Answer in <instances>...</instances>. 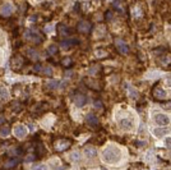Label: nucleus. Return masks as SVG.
I'll use <instances>...</instances> for the list:
<instances>
[{
	"instance_id": "f8f14e48",
	"label": "nucleus",
	"mask_w": 171,
	"mask_h": 170,
	"mask_svg": "<svg viewBox=\"0 0 171 170\" xmlns=\"http://www.w3.org/2000/svg\"><path fill=\"white\" fill-rule=\"evenodd\" d=\"M14 134H15V137H18V138L26 137V134H27L26 127H24V125H17V127L14 128Z\"/></svg>"
},
{
	"instance_id": "4be33fe9",
	"label": "nucleus",
	"mask_w": 171,
	"mask_h": 170,
	"mask_svg": "<svg viewBox=\"0 0 171 170\" xmlns=\"http://www.w3.org/2000/svg\"><path fill=\"white\" fill-rule=\"evenodd\" d=\"M59 84H60L59 81H50V82L47 83V87L51 88V90H55V88L59 87Z\"/></svg>"
},
{
	"instance_id": "bb28decb",
	"label": "nucleus",
	"mask_w": 171,
	"mask_h": 170,
	"mask_svg": "<svg viewBox=\"0 0 171 170\" xmlns=\"http://www.w3.org/2000/svg\"><path fill=\"white\" fill-rule=\"evenodd\" d=\"M96 55L98 58H105V56H107V53L105 50H96Z\"/></svg>"
},
{
	"instance_id": "e433bc0d",
	"label": "nucleus",
	"mask_w": 171,
	"mask_h": 170,
	"mask_svg": "<svg viewBox=\"0 0 171 170\" xmlns=\"http://www.w3.org/2000/svg\"><path fill=\"white\" fill-rule=\"evenodd\" d=\"M34 157L33 156H28V159H27V161H31V160H33Z\"/></svg>"
},
{
	"instance_id": "c756f323",
	"label": "nucleus",
	"mask_w": 171,
	"mask_h": 170,
	"mask_svg": "<svg viewBox=\"0 0 171 170\" xmlns=\"http://www.w3.org/2000/svg\"><path fill=\"white\" fill-rule=\"evenodd\" d=\"M32 170H47V168H46V165H37Z\"/></svg>"
},
{
	"instance_id": "2eb2a0df",
	"label": "nucleus",
	"mask_w": 171,
	"mask_h": 170,
	"mask_svg": "<svg viewBox=\"0 0 171 170\" xmlns=\"http://www.w3.org/2000/svg\"><path fill=\"white\" fill-rule=\"evenodd\" d=\"M169 132H170V129H167V128H156L153 130V133L156 137H162V136H165V134H167Z\"/></svg>"
},
{
	"instance_id": "7c9ffc66",
	"label": "nucleus",
	"mask_w": 171,
	"mask_h": 170,
	"mask_svg": "<svg viewBox=\"0 0 171 170\" xmlns=\"http://www.w3.org/2000/svg\"><path fill=\"white\" fill-rule=\"evenodd\" d=\"M33 71H34V72H41V71H42L41 64H36V65H34V67H33Z\"/></svg>"
},
{
	"instance_id": "412c9836",
	"label": "nucleus",
	"mask_w": 171,
	"mask_h": 170,
	"mask_svg": "<svg viewBox=\"0 0 171 170\" xmlns=\"http://www.w3.org/2000/svg\"><path fill=\"white\" fill-rule=\"evenodd\" d=\"M9 133H10V128L8 125H4L3 128L0 129V136H1V137H6Z\"/></svg>"
},
{
	"instance_id": "9d476101",
	"label": "nucleus",
	"mask_w": 171,
	"mask_h": 170,
	"mask_svg": "<svg viewBox=\"0 0 171 170\" xmlns=\"http://www.w3.org/2000/svg\"><path fill=\"white\" fill-rule=\"evenodd\" d=\"M152 95H153V97L157 99V100H164L166 97V92L162 90L161 87H154L153 91H152Z\"/></svg>"
},
{
	"instance_id": "2f4dec72",
	"label": "nucleus",
	"mask_w": 171,
	"mask_h": 170,
	"mask_svg": "<svg viewBox=\"0 0 171 170\" xmlns=\"http://www.w3.org/2000/svg\"><path fill=\"white\" fill-rule=\"evenodd\" d=\"M165 143H166V147L171 150V137H170V138H166V142H165Z\"/></svg>"
},
{
	"instance_id": "6e6552de",
	"label": "nucleus",
	"mask_w": 171,
	"mask_h": 170,
	"mask_svg": "<svg viewBox=\"0 0 171 170\" xmlns=\"http://www.w3.org/2000/svg\"><path fill=\"white\" fill-rule=\"evenodd\" d=\"M11 13H13V5L9 3L3 4L1 8H0V14L4 15V17H8V15H10Z\"/></svg>"
},
{
	"instance_id": "f3484780",
	"label": "nucleus",
	"mask_w": 171,
	"mask_h": 170,
	"mask_svg": "<svg viewBox=\"0 0 171 170\" xmlns=\"http://www.w3.org/2000/svg\"><path fill=\"white\" fill-rule=\"evenodd\" d=\"M131 120H129V119H121L120 120V127L124 129H130L131 128Z\"/></svg>"
},
{
	"instance_id": "a878e982",
	"label": "nucleus",
	"mask_w": 171,
	"mask_h": 170,
	"mask_svg": "<svg viewBox=\"0 0 171 170\" xmlns=\"http://www.w3.org/2000/svg\"><path fill=\"white\" fill-rule=\"evenodd\" d=\"M126 88H128V90H129V94H130L131 97H137V96H138V92L135 91L134 88H131L130 86H126Z\"/></svg>"
},
{
	"instance_id": "393cba45",
	"label": "nucleus",
	"mask_w": 171,
	"mask_h": 170,
	"mask_svg": "<svg viewBox=\"0 0 171 170\" xmlns=\"http://www.w3.org/2000/svg\"><path fill=\"white\" fill-rule=\"evenodd\" d=\"M17 163H18V160H17V159L9 160V161H8V163L5 164V168H13V166H14V165L17 164Z\"/></svg>"
},
{
	"instance_id": "72a5a7b5",
	"label": "nucleus",
	"mask_w": 171,
	"mask_h": 170,
	"mask_svg": "<svg viewBox=\"0 0 171 170\" xmlns=\"http://www.w3.org/2000/svg\"><path fill=\"white\" fill-rule=\"evenodd\" d=\"M101 106H102V102H101V101H96L95 102V107H97V109H100Z\"/></svg>"
},
{
	"instance_id": "c85d7f7f",
	"label": "nucleus",
	"mask_w": 171,
	"mask_h": 170,
	"mask_svg": "<svg viewBox=\"0 0 171 170\" xmlns=\"http://www.w3.org/2000/svg\"><path fill=\"white\" fill-rule=\"evenodd\" d=\"M63 65H64V67H69V65H72V59H70V58H65V59H63Z\"/></svg>"
},
{
	"instance_id": "b1692460",
	"label": "nucleus",
	"mask_w": 171,
	"mask_h": 170,
	"mask_svg": "<svg viewBox=\"0 0 171 170\" xmlns=\"http://www.w3.org/2000/svg\"><path fill=\"white\" fill-rule=\"evenodd\" d=\"M42 72H44V74H46V76H51L52 74V69H51V67H42Z\"/></svg>"
},
{
	"instance_id": "20e7f679",
	"label": "nucleus",
	"mask_w": 171,
	"mask_h": 170,
	"mask_svg": "<svg viewBox=\"0 0 171 170\" xmlns=\"http://www.w3.org/2000/svg\"><path fill=\"white\" fill-rule=\"evenodd\" d=\"M73 102L75 104V106L82 107L86 105V102H87V97H86V95L80 94V92H77V94L73 96Z\"/></svg>"
},
{
	"instance_id": "5701e85b",
	"label": "nucleus",
	"mask_w": 171,
	"mask_h": 170,
	"mask_svg": "<svg viewBox=\"0 0 171 170\" xmlns=\"http://www.w3.org/2000/svg\"><path fill=\"white\" fill-rule=\"evenodd\" d=\"M47 51H49L50 55H55V54L57 53V46H56V45H51V46H49Z\"/></svg>"
},
{
	"instance_id": "6ab92c4d",
	"label": "nucleus",
	"mask_w": 171,
	"mask_h": 170,
	"mask_svg": "<svg viewBox=\"0 0 171 170\" xmlns=\"http://www.w3.org/2000/svg\"><path fill=\"white\" fill-rule=\"evenodd\" d=\"M27 54H28V56H29L32 60H37V59H38V54H37L36 50L28 49V50H27Z\"/></svg>"
},
{
	"instance_id": "1a4fd4ad",
	"label": "nucleus",
	"mask_w": 171,
	"mask_h": 170,
	"mask_svg": "<svg viewBox=\"0 0 171 170\" xmlns=\"http://www.w3.org/2000/svg\"><path fill=\"white\" fill-rule=\"evenodd\" d=\"M154 120H156V123L158 125H167L170 123L169 117L165 114H157L156 117H154Z\"/></svg>"
},
{
	"instance_id": "dca6fc26",
	"label": "nucleus",
	"mask_w": 171,
	"mask_h": 170,
	"mask_svg": "<svg viewBox=\"0 0 171 170\" xmlns=\"http://www.w3.org/2000/svg\"><path fill=\"white\" fill-rule=\"evenodd\" d=\"M74 44H78V40H65V41H61V48H63V49H69Z\"/></svg>"
},
{
	"instance_id": "f03ea898",
	"label": "nucleus",
	"mask_w": 171,
	"mask_h": 170,
	"mask_svg": "<svg viewBox=\"0 0 171 170\" xmlns=\"http://www.w3.org/2000/svg\"><path fill=\"white\" fill-rule=\"evenodd\" d=\"M24 38L28 40L33 44H40L41 42V36L38 33H36L34 31H26L24 32Z\"/></svg>"
},
{
	"instance_id": "423d86ee",
	"label": "nucleus",
	"mask_w": 171,
	"mask_h": 170,
	"mask_svg": "<svg viewBox=\"0 0 171 170\" xmlns=\"http://www.w3.org/2000/svg\"><path fill=\"white\" fill-rule=\"evenodd\" d=\"M115 46H116V49L119 50V53H121V54H128V53H129V46L125 44V41L120 40V38H118V40L115 41Z\"/></svg>"
},
{
	"instance_id": "c9c22d12",
	"label": "nucleus",
	"mask_w": 171,
	"mask_h": 170,
	"mask_svg": "<svg viewBox=\"0 0 171 170\" xmlns=\"http://www.w3.org/2000/svg\"><path fill=\"white\" fill-rule=\"evenodd\" d=\"M34 19H36V15H33L32 18H29V22H36V21H34Z\"/></svg>"
},
{
	"instance_id": "aec40b11",
	"label": "nucleus",
	"mask_w": 171,
	"mask_h": 170,
	"mask_svg": "<svg viewBox=\"0 0 171 170\" xmlns=\"http://www.w3.org/2000/svg\"><path fill=\"white\" fill-rule=\"evenodd\" d=\"M59 32L61 36H67V35H69V31H68V27L65 24H60L59 26Z\"/></svg>"
},
{
	"instance_id": "f257e3e1",
	"label": "nucleus",
	"mask_w": 171,
	"mask_h": 170,
	"mask_svg": "<svg viewBox=\"0 0 171 170\" xmlns=\"http://www.w3.org/2000/svg\"><path fill=\"white\" fill-rule=\"evenodd\" d=\"M102 160L107 164H115L120 160V151L116 147H107L102 152Z\"/></svg>"
},
{
	"instance_id": "4468645a",
	"label": "nucleus",
	"mask_w": 171,
	"mask_h": 170,
	"mask_svg": "<svg viewBox=\"0 0 171 170\" xmlns=\"http://www.w3.org/2000/svg\"><path fill=\"white\" fill-rule=\"evenodd\" d=\"M87 123L89 125H92V127H97L98 125V119H97L96 115H93V114H88L87 115Z\"/></svg>"
},
{
	"instance_id": "cd10ccee",
	"label": "nucleus",
	"mask_w": 171,
	"mask_h": 170,
	"mask_svg": "<svg viewBox=\"0 0 171 170\" xmlns=\"http://www.w3.org/2000/svg\"><path fill=\"white\" fill-rule=\"evenodd\" d=\"M70 159H72V161H78L79 160V152H72Z\"/></svg>"
},
{
	"instance_id": "a211bd4d",
	"label": "nucleus",
	"mask_w": 171,
	"mask_h": 170,
	"mask_svg": "<svg viewBox=\"0 0 171 170\" xmlns=\"http://www.w3.org/2000/svg\"><path fill=\"white\" fill-rule=\"evenodd\" d=\"M8 96H9V92L4 86H0V99L1 100H6Z\"/></svg>"
},
{
	"instance_id": "0eeeda50",
	"label": "nucleus",
	"mask_w": 171,
	"mask_h": 170,
	"mask_svg": "<svg viewBox=\"0 0 171 170\" xmlns=\"http://www.w3.org/2000/svg\"><path fill=\"white\" fill-rule=\"evenodd\" d=\"M91 23L87 22V21H80L78 23V26H77V30L79 31V32L82 33H88L89 31H91Z\"/></svg>"
},
{
	"instance_id": "473e14b6",
	"label": "nucleus",
	"mask_w": 171,
	"mask_h": 170,
	"mask_svg": "<svg viewBox=\"0 0 171 170\" xmlns=\"http://www.w3.org/2000/svg\"><path fill=\"white\" fill-rule=\"evenodd\" d=\"M165 83H166V86H167V87H171V76L165 79Z\"/></svg>"
},
{
	"instance_id": "f704fd0d",
	"label": "nucleus",
	"mask_w": 171,
	"mask_h": 170,
	"mask_svg": "<svg viewBox=\"0 0 171 170\" xmlns=\"http://www.w3.org/2000/svg\"><path fill=\"white\" fill-rule=\"evenodd\" d=\"M45 31H46V32H51V31H52V26H46L45 27Z\"/></svg>"
},
{
	"instance_id": "ddd939ff",
	"label": "nucleus",
	"mask_w": 171,
	"mask_h": 170,
	"mask_svg": "<svg viewBox=\"0 0 171 170\" xmlns=\"http://www.w3.org/2000/svg\"><path fill=\"white\" fill-rule=\"evenodd\" d=\"M83 153L87 157H89V159H91V157H95L97 155V151H96V148L93 147V146H86L84 150H83Z\"/></svg>"
},
{
	"instance_id": "9b49d317",
	"label": "nucleus",
	"mask_w": 171,
	"mask_h": 170,
	"mask_svg": "<svg viewBox=\"0 0 171 170\" xmlns=\"http://www.w3.org/2000/svg\"><path fill=\"white\" fill-rule=\"evenodd\" d=\"M131 17L134 19H139L143 17V9L139 5H135L131 8Z\"/></svg>"
},
{
	"instance_id": "39448f33",
	"label": "nucleus",
	"mask_w": 171,
	"mask_h": 170,
	"mask_svg": "<svg viewBox=\"0 0 171 170\" xmlns=\"http://www.w3.org/2000/svg\"><path fill=\"white\" fill-rule=\"evenodd\" d=\"M72 142L69 141V140H59V141H56L55 142V148H56V151H65L69 146H70Z\"/></svg>"
},
{
	"instance_id": "7ed1b4c3",
	"label": "nucleus",
	"mask_w": 171,
	"mask_h": 170,
	"mask_svg": "<svg viewBox=\"0 0 171 170\" xmlns=\"http://www.w3.org/2000/svg\"><path fill=\"white\" fill-rule=\"evenodd\" d=\"M10 65H11V68H13L14 71H18V69H21L23 65H24V59H23L21 55H15V56L11 58Z\"/></svg>"
}]
</instances>
